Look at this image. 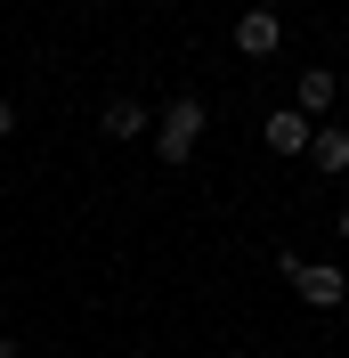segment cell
Listing matches in <instances>:
<instances>
[{"instance_id":"6da1fadb","label":"cell","mask_w":349,"mask_h":358,"mask_svg":"<svg viewBox=\"0 0 349 358\" xmlns=\"http://www.w3.org/2000/svg\"><path fill=\"white\" fill-rule=\"evenodd\" d=\"M203 122H211V106H203V90H171L163 98V122H154V163H195V138Z\"/></svg>"},{"instance_id":"7a4b0ae2","label":"cell","mask_w":349,"mask_h":358,"mask_svg":"<svg viewBox=\"0 0 349 358\" xmlns=\"http://www.w3.org/2000/svg\"><path fill=\"white\" fill-rule=\"evenodd\" d=\"M228 41H236V57H276L284 49V17L276 8H244V17L228 24Z\"/></svg>"},{"instance_id":"3957f363","label":"cell","mask_w":349,"mask_h":358,"mask_svg":"<svg viewBox=\"0 0 349 358\" xmlns=\"http://www.w3.org/2000/svg\"><path fill=\"white\" fill-rule=\"evenodd\" d=\"M292 293H301L309 310H341V301H349V277H341L333 261H301V277H292Z\"/></svg>"},{"instance_id":"277c9868","label":"cell","mask_w":349,"mask_h":358,"mask_svg":"<svg viewBox=\"0 0 349 358\" xmlns=\"http://www.w3.org/2000/svg\"><path fill=\"white\" fill-rule=\"evenodd\" d=\"M333 98H341V73H333V66H301V73H292V106H301L309 122H325Z\"/></svg>"},{"instance_id":"5b68a950","label":"cell","mask_w":349,"mask_h":358,"mask_svg":"<svg viewBox=\"0 0 349 358\" xmlns=\"http://www.w3.org/2000/svg\"><path fill=\"white\" fill-rule=\"evenodd\" d=\"M260 138L276 147V155H309V138H317V122H309L301 106H276V114L260 122Z\"/></svg>"},{"instance_id":"8992f818","label":"cell","mask_w":349,"mask_h":358,"mask_svg":"<svg viewBox=\"0 0 349 358\" xmlns=\"http://www.w3.org/2000/svg\"><path fill=\"white\" fill-rule=\"evenodd\" d=\"M309 163H317L325 179H341V171H349V131H341V122H317V138H309Z\"/></svg>"},{"instance_id":"52a82bcc","label":"cell","mask_w":349,"mask_h":358,"mask_svg":"<svg viewBox=\"0 0 349 358\" xmlns=\"http://www.w3.org/2000/svg\"><path fill=\"white\" fill-rule=\"evenodd\" d=\"M98 131H106V138H147V106H138V98H106Z\"/></svg>"},{"instance_id":"ba28073f","label":"cell","mask_w":349,"mask_h":358,"mask_svg":"<svg viewBox=\"0 0 349 358\" xmlns=\"http://www.w3.org/2000/svg\"><path fill=\"white\" fill-rule=\"evenodd\" d=\"M8 131H17V98H0V138H8Z\"/></svg>"},{"instance_id":"9c48e42d","label":"cell","mask_w":349,"mask_h":358,"mask_svg":"<svg viewBox=\"0 0 349 358\" xmlns=\"http://www.w3.org/2000/svg\"><path fill=\"white\" fill-rule=\"evenodd\" d=\"M0 358H24V350H17V334H0Z\"/></svg>"},{"instance_id":"30bf717a","label":"cell","mask_w":349,"mask_h":358,"mask_svg":"<svg viewBox=\"0 0 349 358\" xmlns=\"http://www.w3.org/2000/svg\"><path fill=\"white\" fill-rule=\"evenodd\" d=\"M333 228H341V245H349V203H341V212H333Z\"/></svg>"}]
</instances>
